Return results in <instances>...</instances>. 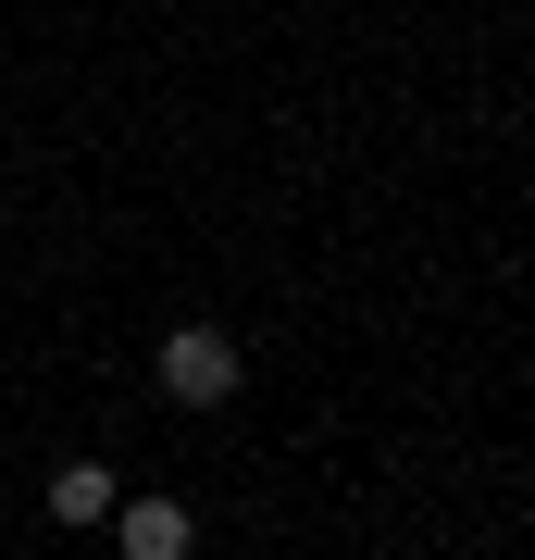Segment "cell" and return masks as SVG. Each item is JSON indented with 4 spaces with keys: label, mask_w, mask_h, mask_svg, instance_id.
I'll list each match as a JSON object with an SVG mask.
<instances>
[{
    "label": "cell",
    "mask_w": 535,
    "mask_h": 560,
    "mask_svg": "<svg viewBox=\"0 0 535 560\" xmlns=\"http://www.w3.org/2000/svg\"><path fill=\"white\" fill-rule=\"evenodd\" d=\"M150 374H162V399H175V411H224V399L249 386V374H237V337H224V324H175Z\"/></svg>",
    "instance_id": "obj_1"
},
{
    "label": "cell",
    "mask_w": 535,
    "mask_h": 560,
    "mask_svg": "<svg viewBox=\"0 0 535 560\" xmlns=\"http://www.w3.org/2000/svg\"><path fill=\"white\" fill-rule=\"evenodd\" d=\"M113 536H125V560H187V499H113Z\"/></svg>",
    "instance_id": "obj_2"
},
{
    "label": "cell",
    "mask_w": 535,
    "mask_h": 560,
    "mask_svg": "<svg viewBox=\"0 0 535 560\" xmlns=\"http://www.w3.org/2000/svg\"><path fill=\"white\" fill-rule=\"evenodd\" d=\"M113 499H125V486L100 474V460H62V474H50V523H113Z\"/></svg>",
    "instance_id": "obj_3"
}]
</instances>
